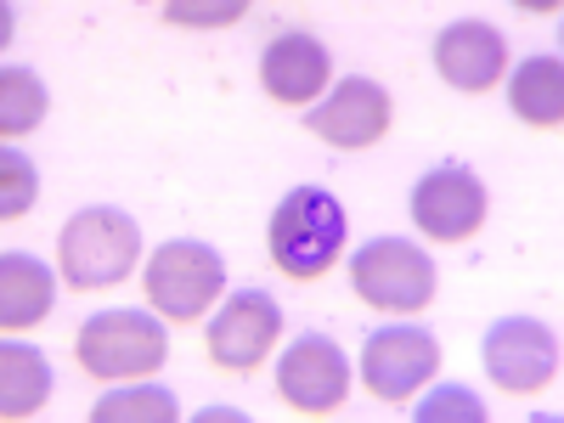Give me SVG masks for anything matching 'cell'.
Instances as JSON below:
<instances>
[{
  "label": "cell",
  "instance_id": "cell-1",
  "mask_svg": "<svg viewBox=\"0 0 564 423\" xmlns=\"http://www.w3.org/2000/svg\"><path fill=\"white\" fill-rule=\"evenodd\" d=\"M345 249V209L322 186H294L271 215V260L282 276H322Z\"/></svg>",
  "mask_w": 564,
  "mask_h": 423
},
{
  "label": "cell",
  "instance_id": "cell-2",
  "mask_svg": "<svg viewBox=\"0 0 564 423\" xmlns=\"http://www.w3.org/2000/svg\"><path fill=\"white\" fill-rule=\"evenodd\" d=\"M135 254H141V231L119 209H79L63 226V243H57L63 282H68V289H79V294L124 282L130 265H135Z\"/></svg>",
  "mask_w": 564,
  "mask_h": 423
},
{
  "label": "cell",
  "instance_id": "cell-3",
  "mask_svg": "<svg viewBox=\"0 0 564 423\" xmlns=\"http://www.w3.org/2000/svg\"><path fill=\"white\" fill-rule=\"evenodd\" d=\"M74 350L90 379H141V372L164 367L170 339L148 311H102L79 327Z\"/></svg>",
  "mask_w": 564,
  "mask_h": 423
},
{
  "label": "cell",
  "instance_id": "cell-4",
  "mask_svg": "<svg viewBox=\"0 0 564 423\" xmlns=\"http://www.w3.org/2000/svg\"><path fill=\"white\" fill-rule=\"evenodd\" d=\"M226 289V265L209 243L175 238L148 260V300L170 316V322H198Z\"/></svg>",
  "mask_w": 564,
  "mask_h": 423
},
{
  "label": "cell",
  "instance_id": "cell-5",
  "mask_svg": "<svg viewBox=\"0 0 564 423\" xmlns=\"http://www.w3.org/2000/svg\"><path fill=\"white\" fill-rule=\"evenodd\" d=\"M350 282H356V294L379 311H417L435 294V260L423 249H412L406 238H372L350 260Z\"/></svg>",
  "mask_w": 564,
  "mask_h": 423
},
{
  "label": "cell",
  "instance_id": "cell-6",
  "mask_svg": "<svg viewBox=\"0 0 564 423\" xmlns=\"http://www.w3.org/2000/svg\"><path fill=\"white\" fill-rule=\"evenodd\" d=\"M486 372L497 390H513V395H536L553 384L558 372V339L553 327L531 322V316H508L486 334Z\"/></svg>",
  "mask_w": 564,
  "mask_h": 423
},
{
  "label": "cell",
  "instance_id": "cell-7",
  "mask_svg": "<svg viewBox=\"0 0 564 423\" xmlns=\"http://www.w3.org/2000/svg\"><path fill=\"white\" fill-rule=\"evenodd\" d=\"M276 390L294 412L305 417H322L334 412L350 390V367L339 356V345L327 334H300L289 350H282V367H276Z\"/></svg>",
  "mask_w": 564,
  "mask_h": 423
},
{
  "label": "cell",
  "instance_id": "cell-8",
  "mask_svg": "<svg viewBox=\"0 0 564 423\" xmlns=\"http://www.w3.org/2000/svg\"><path fill=\"white\" fill-rule=\"evenodd\" d=\"M435 367H441V345L423 327H379L361 350V379L384 401L417 395V384L435 379Z\"/></svg>",
  "mask_w": 564,
  "mask_h": 423
},
{
  "label": "cell",
  "instance_id": "cell-9",
  "mask_svg": "<svg viewBox=\"0 0 564 423\" xmlns=\"http://www.w3.org/2000/svg\"><path fill=\"white\" fill-rule=\"evenodd\" d=\"M412 220L423 226V238H435V243L475 238L480 220H486V186L468 175L463 164H441V170H430L417 181Z\"/></svg>",
  "mask_w": 564,
  "mask_h": 423
},
{
  "label": "cell",
  "instance_id": "cell-10",
  "mask_svg": "<svg viewBox=\"0 0 564 423\" xmlns=\"http://www.w3.org/2000/svg\"><path fill=\"white\" fill-rule=\"evenodd\" d=\"M305 124L322 135V141H334V148H372L384 130H390V97H384V85L379 79H345L327 102H316L305 113Z\"/></svg>",
  "mask_w": 564,
  "mask_h": 423
},
{
  "label": "cell",
  "instance_id": "cell-11",
  "mask_svg": "<svg viewBox=\"0 0 564 423\" xmlns=\"http://www.w3.org/2000/svg\"><path fill=\"white\" fill-rule=\"evenodd\" d=\"M276 327H282V316H276L271 294H260V289L238 294L209 322V356H215V367H226V372L260 367V356L276 345Z\"/></svg>",
  "mask_w": 564,
  "mask_h": 423
},
{
  "label": "cell",
  "instance_id": "cell-12",
  "mask_svg": "<svg viewBox=\"0 0 564 423\" xmlns=\"http://www.w3.org/2000/svg\"><path fill=\"white\" fill-rule=\"evenodd\" d=\"M435 68H441V79L446 85H457V90H491L497 79H502V68H508V45H502V34L491 29V23H452L441 40H435Z\"/></svg>",
  "mask_w": 564,
  "mask_h": 423
},
{
  "label": "cell",
  "instance_id": "cell-13",
  "mask_svg": "<svg viewBox=\"0 0 564 423\" xmlns=\"http://www.w3.org/2000/svg\"><path fill=\"white\" fill-rule=\"evenodd\" d=\"M260 79L276 102H316L322 85H327V45L316 34H276L260 57Z\"/></svg>",
  "mask_w": 564,
  "mask_h": 423
},
{
  "label": "cell",
  "instance_id": "cell-14",
  "mask_svg": "<svg viewBox=\"0 0 564 423\" xmlns=\"http://www.w3.org/2000/svg\"><path fill=\"white\" fill-rule=\"evenodd\" d=\"M57 282L45 271V260L34 254H0V327L18 334V327H34L45 311H52Z\"/></svg>",
  "mask_w": 564,
  "mask_h": 423
},
{
  "label": "cell",
  "instance_id": "cell-15",
  "mask_svg": "<svg viewBox=\"0 0 564 423\" xmlns=\"http://www.w3.org/2000/svg\"><path fill=\"white\" fill-rule=\"evenodd\" d=\"M508 102L525 124L558 130V119H564V68H558V57H525L520 68H513Z\"/></svg>",
  "mask_w": 564,
  "mask_h": 423
},
{
  "label": "cell",
  "instance_id": "cell-16",
  "mask_svg": "<svg viewBox=\"0 0 564 423\" xmlns=\"http://www.w3.org/2000/svg\"><path fill=\"white\" fill-rule=\"evenodd\" d=\"M45 395H52V367H45V356L34 345L7 339V350H0V412L29 417V412H40Z\"/></svg>",
  "mask_w": 564,
  "mask_h": 423
},
{
  "label": "cell",
  "instance_id": "cell-17",
  "mask_svg": "<svg viewBox=\"0 0 564 423\" xmlns=\"http://www.w3.org/2000/svg\"><path fill=\"white\" fill-rule=\"evenodd\" d=\"M40 119H45V85L29 68H7L0 74V130H7V141L29 135Z\"/></svg>",
  "mask_w": 564,
  "mask_h": 423
},
{
  "label": "cell",
  "instance_id": "cell-18",
  "mask_svg": "<svg viewBox=\"0 0 564 423\" xmlns=\"http://www.w3.org/2000/svg\"><path fill=\"white\" fill-rule=\"evenodd\" d=\"M97 423H175V395L148 384V390H119V395H102L90 406Z\"/></svg>",
  "mask_w": 564,
  "mask_h": 423
},
{
  "label": "cell",
  "instance_id": "cell-19",
  "mask_svg": "<svg viewBox=\"0 0 564 423\" xmlns=\"http://www.w3.org/2000/svg\"><path fill=\"white\" fill-rule=\"evenodd\" d=\"M29 204H34V164L12 153V141H7V153H0V215L18 220L29 215Z\"/></svg>",
  "mask_w": 564,
  "mask_h": 423
},
{
  "label": "cell",
  "instance_id": "cell-20",
  "mask_svg": "<svg viewBox=\"0 0 564 423\" xmlns=\"http://www.w3.org/2000/svg\"><path fill=\"white\" fill-rule=\"evenodd\" d=\"M417 417H423V423H435V417H468V423H480L486 406L468 395V390H441L435 401H423V406H417Z\"/></svg>",
  "mask_w": 564,
  "mask_h": 423
},
{
  "label": "cell",
  "instance_id": "cell-21",
  "mask_svg": "<svg viewBox=\"0 0 564 423\" xmlns=\"http://www.w3.org/2000/svg\"><path fill=\"white\" fill-rule=\"evenodd\" d=\"M170 23H193V29H226L243 18V0H231V7H170L164 12Z\"/></svg>",
  "mask_w": 564,
  "mask_h": 423
}]
</instances>
